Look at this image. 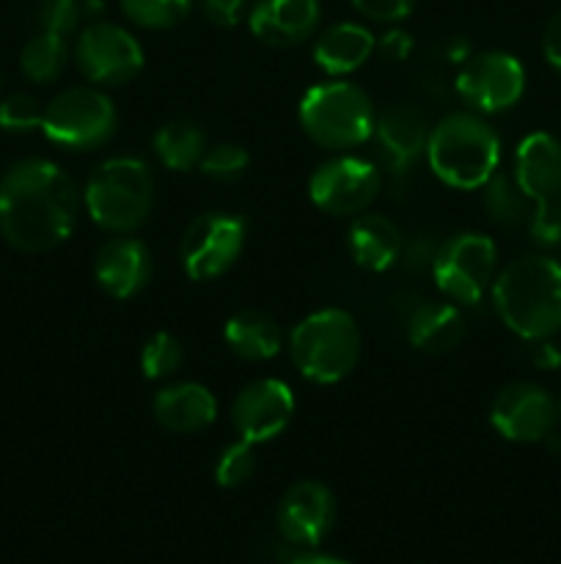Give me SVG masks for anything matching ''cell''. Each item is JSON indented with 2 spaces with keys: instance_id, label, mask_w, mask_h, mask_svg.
Wrapping results in <instances>:
<instances>
[{
  "instance_id": "obj_1",
  "label": "cell",
  "mask_w": 561,
  "mask_h": 564,
  "mask_svg": "<svg viewBox=\"0 0 561 564\" xmlns=\"http://www.w3.org/2000/svg\"><path fill=\"white\" fill-rule=\"evenodd\" d=\"M77 213L75 180L50 160H20L0 180V235L16 251L58 248L75 231Z\"/></svg>"
},
{
  "instance_id": "obj_2",
  "label": "cell",
  "mask_w": 561,
  "mask_h": 564,
  "mask_svg": "<svg viewBox=\"0 0 561 564\" xmlns=\"http://www.w3.org/2000/svg\"><path fill=\"white\" fill-rule=\"evenodd\" d=\"M493 306L501 323L528 341H544L561 330V262L520 257L493 279Z\"/></svg>"
},
{
  "instance_id": "obj_3",
  "label": "cell",
  "mask_w": 561,
  "mask_h": 564,
  "mask_svg": "<svg viewBox=\"0 0 561 564\" xmlns=\"http://www.w3.org/2000/svg\"><path fill=\"white\" fill-rule=\"evenodd\" d=\"M424 154L443 185L479 191L498 171L501 138L482 116L449 113L429 130Z\"/></svg>"
},
{
  "instance_id": "obj_4",
  "label": "cell",
  "mask_w": 561,
  "mask_h": 564,
  "mask_svg": "<svg viewBox=\"0 0 561 564\" xmlns=\"http://www.w3.org/2000/svg\"><path fill=\"white\" fill-rule=\"evenodd\" d=\"M361 328L344 308H319L295 325L289 356L297 372L319 386L344 380L361 358Z\"/></svg>"
},
{
  "instance_id": "obj_5",
  "label": "cell",
  "mask_w": 561,
  "mask_h": 564,
  "mask_svg": "<svg viewBox=\"0 0 561 564\" xmlns=\"http://www.w3.org/2000/svg\"><path fill=\"white\" fill-rule=\"evenodd\" d=\"M300 127L322 149H355L374 135L377 113L363 88L346 80L317 83L300 99Z\"/></svg>"
},
{
  "instance_id": "obj_6",
  "label": "cell",
  "mask_w": 561,
  "mask_h": 564,
  "mask_svg": "<svg viewBox=\"0 0 561 564\" xmlns=\"http://www.w3.org/2000/svg\"><path fill=\"white\" fill-rule=\"evenodd\" d=\"M88 215L108 231H135L154 204L152 171L138 158H110L91 171L82 191Z\"/></svg>"
},
{
  "instance_id": "obj_7",
  "label": "cell",
  "mask_w": 561,
  "mask_h": 564,
  "mask_svg": "<svg viewBox=\"0 0 561 564\" xmlns=\"http://www.w3.org/2000/svg\"><path fill=\"white\" fill-rule=\"evenodd\" d=\"M119 116L105 91L91 86H75L61 91L44 105L42 132L55 147L72 152H91L113 138Z\"/></svg>"
},
{
  "instance_id": "obj_8",
  "label": "cell",
  "mask_w": 561,
  "mask_h": 564,
  "mask_svg": "<svg viewBox=\"0 0 561 564\" xmlns=\"http://www.w3.org/2000/svg\"><path fill=\"white\" fill-rule=\"evenodd\" d=\"M495 264H498L495 242L479 231H465L440 246V251L435 253L432 275L438 290L451 303L473 306L493 284Z\"/></svg>"
},
{
  "instance_id": "obj_9",
  "label": "cell",
  "mask_w": 561,
  "mask_h": 564,
  "mask_svg": "<svg viewBox=\"0 0 561 564\" xmlns=\"http://www.w3.org/2000/svg\"><path fill=\"white\" fill-rule=\"evenodd\" d=\"M245 248V220L229 213H204L187 224L179 262L187 279L212 281L229 273Z\"/></svg>"
},
{
  "instance_id": "obj_10",
  "label": "cell",
  "mask_w": 561,
  "mask_h": 564,
  "mask_svg": "<svg viewBox=\"0 0 561 564\" xmlns=\"http://www.w3.org/2000/svg\"><path fill=\"white\" fill-rule=\"evenodd\" d=\"M75 64L94 86H124L141 75L143 47L127 28L113 22H91L77 36Z\"/></svg>"
},
{
  "instance_id": "obj_11",
  "label": "cell",
  "mask_w": 561,
  "mask_h": 564,
  "mask_svg": "<svg viewBox=\"0 0 561 564\" xmlns=\"http://www.w3.org/2000/svg\"><path fill=\"white\" fill-rule=\"evenodd\" d=\"M457 94L479 113H501L515 108L526 94V69L515 55L501 50L471 55L457 75Z\"/></svg>"
},
{
  "instance_id": "obj_12",
  "label": "cell",
  "mask_w": 561,
  "mask_h": 564,
  "mask_svg": "<svg viewBox=\"0 0 561 564\" xmlns=\"http://www.w3.org/2000/svg\"><path fill=\"white\" fill-rule=\"evenodd\" d=\"M380 193L377 165L363 158L341 154L317 165L308 180V196L322 213L339 215V218H355L366 213L369 204Z\"/></svg>"
},
{
  "instance_id": "obj_13",
  "label": "cell",
  "mask_w": 561,
  "mask_h": 564,
  "mask_svg": "<svg viewBox=\"0 0 561 564\" xmlns=\"http://www.w3.org/2000/svg\"><path fill=\"white\" fill-rule=\"evenodd\" d=\"M559 405L537 383H509L490 405V424L512 444H537L553 435L559 424Z\"/></svg>"
},
{
  "instance_id": "obj_14",
  "label": "cell",
  "mask_w": 561,
  "mask_h": 564,
  "mask_svg": "<svg viewBox=\"0 0 561 564\" xmlns=\"http://www.w3.org/2000/svg\"><path fill=\"white\" fill-rule=\"evenodd\" d=\"M295 416V394L284 380L262 378L248 383L231 405V424L248 444L278 438Z\"/></svg>"
},
{
  "instance_id": "obj_15",
  "label": "cell",
  "mask_w": 561,
  "mask_h": 564,
  "mask_svg": "<svg viewBox=\"0 0 561 564\" xmlns=\"http://www.w3.org/2000/svg\"><path fill=\"white\" fill-rule=\"evenodd\" d=\"M275 523H278L284 540L302 545V549H314L328 538L336 523L333 490L314 479L295 482L280 496Z\"/></svg>"
},
{
  "instance_id": "obj_16",
  "label": "cell",
  "mask_w": 561,
  "mask_h": 564,
  "mask_svg": "<svg viewBox=\"0 0 561 564\" xmlns=\"http://www.w3.org/2000/svg\"><path fill=\"white\" fill-rule=\"evenodd\" d=\"M322 17V0H256L248 25L270 47H295L314 36Z\"/></svg>"
},
{
  "instance_id": "obj_17",
  "label": "cell",
  "mask_w": 561,
  "mask_h": 564,
  "mask_svg": "<svg viewBox=\"0 0 561 564\" xmlns=\"http://www.w3.org/2000/svg\"><path fill=\"white\" fill-rule=\"evenodd\" d=\"M97 284L116 301H130L146 290L152 279V253L135 237H113L94 259Z\"/></svg>"
},
{
  "instance_id": "obj_18",
  "label": "cell",
  "mask_w": 561,
  "mask_h": 564,
  "mask_svg": "<svg viewBox=\"0 0 561 564\" xmlns=\"http://www.w3.org/2000/svg\"><path fill=\"white\" fill-rule=\"evenodd\" d=\"M152 413L168 433H201L218 419V400L201 383H170L154 394Z\"/></svg>"
},
{
  "instance_id": "obj_19",
  "label": "cell",
  "mask_w": 561,
  "mask_h": 564,
  "mask_svg": "<svg viewBox=\"0 0 561 564\" xmlns=\"http://www.w3.org/2000/svg\"><path fill=\"white\" fill-rule=\"evenodd\" d=\"M374 138H377L380 149H383L391 169L405 171L418 154L427 152L429 124L416 105L399 102L391 105V108H385L383 113L377 116Z\"/></svg>"
},
{
  "instance_id": "obj_20",
  "label": "cell",
  "mask_w": 561,
  "mask_h": 564,
  "mask_svg": "<svg viewBox=\"0 0 561 564\" xmlns=\"http://www.w3.org/2000/svg\"><path fill=\"white\" fill-rule=\"evenodd\" d=\"M515 180L534 204L561 187V143L550 132H531L515 154Z\"/></svg>"
},
{
  "instance_id": "obj_21",
  "label": "cell",
  "mask_w": 561,
  "mask_h": 564,
  "mask_svg": "<svg viewBox=\"0 0 561 564\" xmlns=\"http://www.w3.org/2000/svg\"><path fill=\"white\" fill-rule=\"evenodd\" d=\"M352 259L358 268L372 270V273H385L396 264L402 253V231L391 218L380 213L355 215L346 235Z\"/></svg>"
},
{
  "instance_id": "obj_22",
  "label": "cell",
  "mask_w": 561,
  "mask_h": 564,
  "mask_svg": "<svg viewBox=\"0 0 561 564\" xmlns=\"http://www.w3.org/2000/svg\"><path fill=\"white\" fill-rule=\"evenodd\" d=\"M377 50L372 31L358 22H336L324 28L314 44V61L322 72L339 77L361 69Z\"/></svg>"
},
{
  "instance_id": "obj_23",
  "label": "cell",
  "mask_w": 561,
  "mask_h": 564,
  "mask_svg": "<svg viewBox=\"0 0 561 564\" xmlns=\"http://www.w3.org/2000/svg\"><path fill=\"white\" fill-rule=\"evenodd\" d=\"M465 336V317L454 303H435L427 301L410 314L407 323V339L416 350L432 352H451Z\"/></svg>"
},
{
  "instance_id": "obj_24",
  "label": "cell",
  "mask_w": 561,
  "mask_h": 564,
  "mask_svg": "<svg viewBox=\"0 0 561 564\" xmlns=\"http://www.w3.org/2000/svg\"><path fill=\"white\" fill-rule=\"evenodd\" d=\"M223 339L234 356H240L242 361L256 364L278 356L280 345H284L278 323L267 312H258V308H245V312L234 314L226 323Z\"/></svg>"
},
{
  "instance_id": "obj_25",
  "label": "cell",
  "mask_w": 561,
  "mask_h": 564,
  "mask_svg": "<svg viewBox=\"0 0 561 564\" xmlns=\"http://www.w3.org/2000/svg\"><path fill=\"white\" fill-rule=\"evenodd\" d=\"M207 135L193 121H168L154 132V154L170 171H193L207 154Z\"/></svg>"
},
{
  "instance_id": "obj_26",
  "label": "cell",
  "mask_w": 561,
  "mask_h": 564,
  "mask_svg": "<svg viewBox=\"0 0 561 564\" xmlns=\"http://www.w3.org/2000/svg\"><path fill=\"white\" fill-rule=\"evenodd\" d=\"M66 61H69L66 39L42 31L22 47L20 69L33 83H55L64 75Z\"/></svg>"
},
{
  "instance_id": "obj_27",
  "label": "cell",
  "mask_w": 561,
  "mask_h": 564,
  "mask_svg": "<svg viewBox=\"0 0 561 564\" xmlns=\"http://www.w3.org/2000/svg\"><path fill=\"white\" fill-rule=\"evenodd\" d=\"M528 204H534L526 193L517 185L515 174H504V171H495L490 176V182L484 185V207H487L490 218L495 224L515 226L522 224L528 218Z\"/></svg>"
},
{
  "instance_id": "obj_28",
  "label": "cell",
  "mask_w": 561,
  "mask_h": 564,
  "mask_svg": "<svg viewBox=\"0 0 561 564\" xmlns=\"http://www.w3.org/2000/svg\"><path fill=\"white\" fill-rule=\"evenodd\" d=\"M193 0H121L127 20L146 31H168L190 14Z\"/></svg>"
},
{
  "instance_id": "obj_29",
  "label": "cell",
  "mask_w": 561,
  "mask_h": 564,
  "mask_svg": "<svg viewBox=\"0 0 561 564\" xmlns=\"http://www.w3.org/2000/svg\"><path fill=\"white\" fill-rule=\"evenodd\" d=\"M182 361H185L182 341L176 336L165 334V330L154 334L141 350V372L146 380L170 378V375L179 372Z\"/></svg>"
},
{
  "instance_id": "obj_30",
  "label": "cell",
  "mask_w": 561,
  "mask_h": 564,
  "mask_svg": "<svg viewBox=\"0 0 561 564\" xmlns=\"http://www.w3.org/2000/svg\"><path fill=\"white\" fill-rule=\"evenodd\" d=\"M256 471V455H253V444L248 441H234L220 452L218 463H215V482L220 488H240Z\"/></svg>"
},
{
  "instance_id": "obj_31",
  "label": "cell",
  "mask_w": 561,
  "mask_h": 564,
  "mask_svg": "<svg viewBox=\"0 0 561 564\" xmlns=\"http://www.w3.org/2000/svg\"><path fill=\"white\" fill-rule=\"evenodd\" d=\"M251 165V154L237 143H215L201 158V174L215 182H237Z\"/></svg>"
},
{
  "instance_id": "obj_32",
  "label": "cell",
  "mask_w": 561,
  "mask_h": 564,
  "mask_svg": "<svg viewBox=\"0 0 561 564\" xmlns=\"http://www.w3.org/2000/svg\"><path fill=\"white\" fill-rule=\"evenodd\" d=\"M44 108L36 102L31 94H9L0 102V130L14 132V135H25V132L42 130Z\"/></svg>"
},
{
  "instance_id": "obj_33",
  "label": "cell",
  "mask_w": 561,
  "mask_h": 564,
  "mask_svg": "<svg viewBox=\"0 0 561 564\" xmlns=\"http://www.w3.org/2000/svg\"><path fill=\"white\" fill-rule=\"evenodd\" d=\"M82 17L80 0H42L36 11L38 28L44 33H55V36H69L77 28Z\"/></svg>"
},
{
  "instance_id": "obj_34",
  "label": "cell",
  "mask_w": 561,
  "mask_h": 564,
  "mask_svg": "<svg viewBox=\"0 0 561 564\" xmlns=\"http://www.w3.org/2000/svg\"><path fill=\"white\" fill-rule=\"evenodd\" d=\"M528 231L539 246H559L561 242V209L553 198L534 204V213L528 215Z\"/></svg>"
},
{
  "instance_id": "obj_35",
  "label": "cell",
  "mask_w": 561,
  "mask_h": 564,
  "mask_svg": "<svg viewBox=\"0 0 561 564\" xmlns=\"http://www.w3.org/2000/svg\"><path fill=\"white\" fill-rule=\"evenodd\" d=\"M352 6L372 22H402L413 14L416 0H352Z\"/></svg>"
},
{
  "instance_id": "obj_36",
  "label": "cell",
  "mask_w": 561,
  "mask_h": 564,
  "mask_svg": "<svg viewBox=\"0 0 561 564\" xmlns=\"http://www.w3.org/2000/svg\"><path fill=\"white\" fill-rule=\"evenodd\" d=\"M204 17L218 28H234L242 20L248 0H198Z\"/></svg>"
},
{
  "instance_id": "obj_37",
  "label": "cell",
  "mask_w": 561,
  "mask_h": 564,
  "mask_svg": "<svg viewBox=\"0 0 561 564\" xmlns=\"http://www.w3.org/2000/svg\"><path fill=\"white\" fill-rule=\"evenodd\" d=\"M377 50H380V55H383V58L405 61L407 55H410V50H413L410 33L399 31V28H396V31H388L383 39H380Z\"/></svg>"
},
{
  "instance_id": "obj_38",
  "label": "cell",
  "mask_w": 561,
  "mask_h": 564,
  "mask_svg": "<svg viewBox=\"0 0 561 564\" xmlns=\"http://www.w3.org/2000/svg\"><path fill=\"white\" fill-rule=\"evenodd\" d=\"M542 53L548 58V64L553 69L561 72V11L550 17V22L544 25L542 33Z\"/></svg>"
},
{
  "instance_id": "obj_39",
  "label": "cell",
  "mask_w": 561,
  "mask_h": 564,
  "mask_svg": "<svg viewBox=\"0 0 561 564\" xmlns=\"http://www.w3.org/2000/svg\"><path fill=\"white\" fill-rule=\"evenodd\" d=\"M537 364H539V367H544V369L559 367V364H561V352H556L553 345H542V347H539Z\"/></svg>"
},
{
  "instance_id": "obj_40",
  "label": "cell",
  "mask_w": 561,
  "mask_h": 564,
  "mask_svg": "<svg viewBox=\"0 0 561 564\" xmlns=\"http://www.w3.org/2000/svg\"><path fill=\"white\" fill-rule=\"evenodd\" d=\"M292 564H350V562L336 560V556H324V554H302V556H295Z\"/></svg>"
},
{
  "instance_id": "obj_41",
  "label": "cell",
  "mask_w": 561,
  "mask_h": 564,
  "mask_svg": "<svg viewBox=\"0 0 561 564\" xmlns=\"http://www.w3.org/2000/svg\"><path fill=\"white\" fill-rule=\"evenodd\" d=\"M550 198H553V204H556V207H559V209H561V187H559V191H556V193H553V196H550Z\"/></svg>"
},
{
  "instance_id": "obj_42",
  "label": "cell",
  "mask_w": 561,
  "mask_h": 564,
  "mask_svg": "<svg viewBox=\"0 0 561 564\" xmlns=\"http://www.w3.org/2000/svg\"><path fill=\"white\" fill-rule=\"evenodd\" d=\"M559 413H561V402H559Z\"/></svg>"
}]
</instances>
